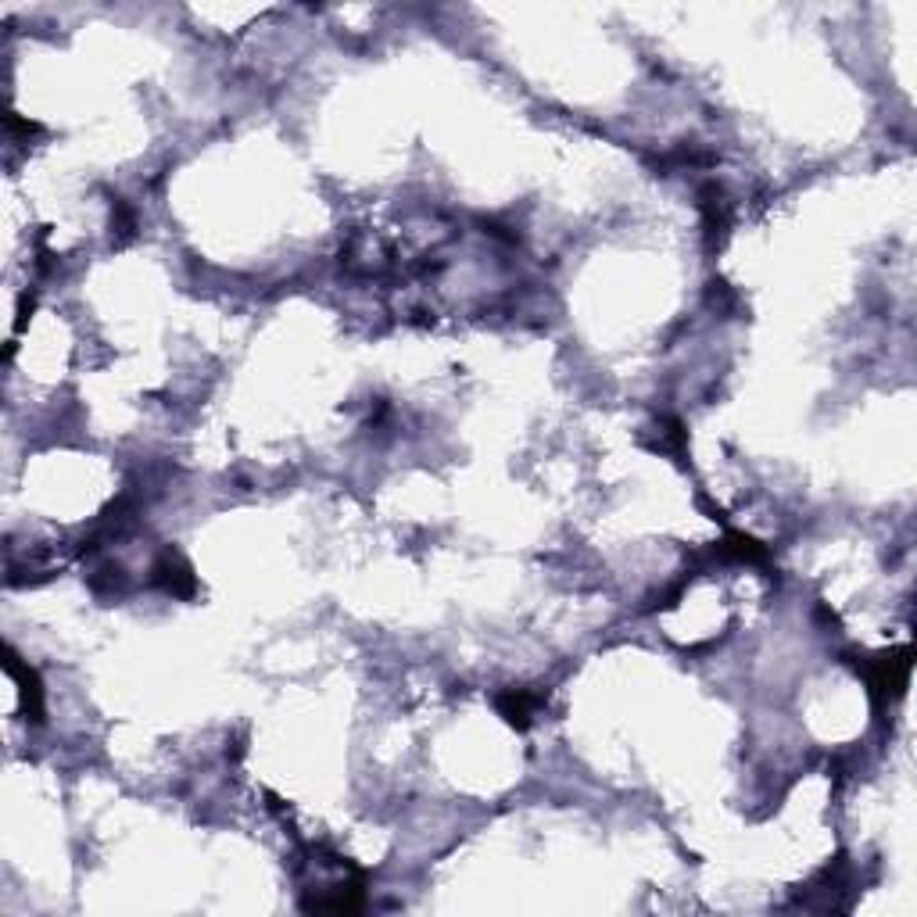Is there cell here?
Segmentation results:
<instances>
[{
  "label": "cell",
  "mask_w": 917,
  "mask_h": 917,
  "mask_svg": "<svg viewBox=\"0 0 917 917\" xmlns=\"http://www.w3.org/2000/svg\"><path fill=\"white\" fill-rule=\"evenodd\" d=\"M155 581L162 584L165 592H172V595H190V592H194V570H190V566L183 563L176 552H165V556L158 559Z\"/></svg>",
  "instance_id": "2"
},
{
  "label": "cell",
  "mask_w": 917,
  "mask_h": 917,
  "mask_svg": "<svg viewBox=\"0 0 917 917\" xmlns=\"http://www.w3.org/2000/svg\"><path fill=\"white\" fill-rule=\"evenodd\" d=\"M864 678L867 685H871V695H875L878 703H892V699H900L903 688H907V678H910V649H896L889 652V656H878V660L864 663Z\"/></svg>",
  "instance_id": "1"
},
{
  "label": "cell",
  "mask_w": 917,
  "mask_h": 917,
  "mask_svg": "<svg viewBox=\"0 0 917 917\" xmlns=\"http://www.w3.org/2000/svg\"><path fill=\"white\" fill-rule=\"evenodd\" d=\"M541 706V695L534 692H523V688H513V692H506L502 699H498V710H502V717L509 720V724H516V728H531L534 720V710Z\"/></svg>",
  "instance_id": "3"
}]
</instances>
